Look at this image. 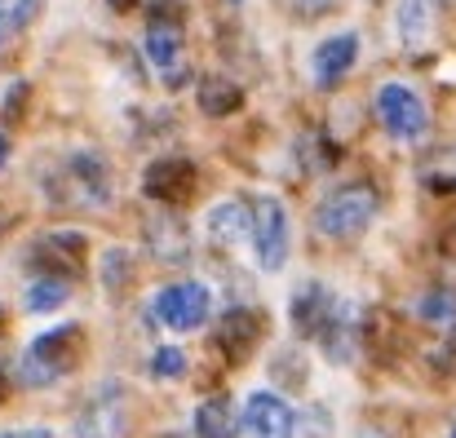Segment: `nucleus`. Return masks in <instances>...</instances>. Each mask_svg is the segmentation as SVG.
I'll return each instance as SVG.
<instances>
[{"label": "nucleus", "mask_w": 456, "mask_h": 438, "mask_svg": "<svg viewBox=\"0 0 456 438\" xmlns=\"http://www.w3.org/2000/svg\"><path fill=\"white\" fill-rule=\"evenodd\" d=\"M248 213H253L257 266L262 271H284V262H289V208L280 204V195H253Z\"/></svg>", "instance_id": "nucleus-6"}, {"label": "nucleus", "mask_w": 456, "mask_h": 438, "mask_svg": "<svg viewBox=\"0 0 456 438\" xmlns=\"http://www.w3.org/2000/svg\"><path fill=\"white\" fill-rule=\"evenodd\" d=\"M125 262H129L125 248H107V253H102V280H107V288H120V280H125Z\"/></svg>", "instance_id": "nucleus-23"}, {"label": "nucleus", "mask_w": 456, "mask_h": 438, "mask_svg": "<svg viewBox=\"0 0 456 438\" xmlns=\"http://www.w3.org/2000/svg\"><path fill=\"white\" fill-rule=\"evenodd\" d=\"M80 350H85V337H80L76 323L49 328V332H40V337L22 350V359H18V381H22L27 390H45V385L62 381V377L76 368Z\"/></svg>", "instance_id": "nucleus-1"}, {"label": "nucleus", "mask_w": 456, "mask_h": 438, "mask_svg": "<svg viewBox=\"0 0 456 438\" xmlns=\"http://www.w3.org/2000/svg\"><path fill=\"white\" fill-rule=\"evenodd\" d=\"M147 58H151L155 71H164V76L177 71V62H182V31H177V22H151V31H147Z\"/></svg>", "instance_id": "nucleus-16"}, {"label": "nucleus", "mask_w": 456, "mask_h": 438, "mask_svg": "<svg viewBox=\"0 0 456 438\" xmlns=\"http://www.w3.org/2000/svg\"><path fill=\"white\" fill-rule=\"evenodd\" d=\"M125 426H129V394H125L116 381H107V385L89 399V408L80 412L76 434L80 438H120Z\"/></svg>", "instance_id": "nucleus-8"}, {"label": "nucleus", "mask_w": 456, "mask_h": 438, "mask_svg": "<svg viewBox=\"0 0 456 438\" xmlns=\"http://www.w3.org/2000/svg\"><path fill=\"white\" fill-rule=\"evenodd\" d=\"M151 372L159 381H177V377H186V354L177 350V345H159L151 354Z\"/></svg>", "instance_id": "nucleus-22"}, {"label": "nucleus", "mask_w": 456, "mask_h": 438, "mask_svg": "<svg viewBox=\"0 0 456 438\" xmlns=\"http://www.w3.org/2000/svg\"><path fill=\"white\" fill-rule=\"evenodd\" d=\"M191 182H195V168L186 164V159H155L151 168H147V195L151 199H182L186 191H191Z\"/></svg>", "instance_id": "nucleus-12"}, {"label": "nucleus", "mask_w": 456, "mask_h": 438, "mask_svg": "<svg viewBox=\"0 0 456 438\" xmlns=\"http://www.w3.org/2000/svg\"><path fill=\"white\" fill-rule=\"evenodd\" d=\"M350 319V305L328 292L323 284H302L297 296H293V328L310 337V341H328V337H350L341 332V323Z\"/></svg>", "instance_id": "nucleus-4"}, {"label": "nucleus", "mask_w": 456, "mask_h": 438, "mask_svg": "<svg viewBox=\"0 0 456 438\" xmlns=\"http://www.w3.org/2000/svg\"><path fill=\"white\" fill-rule=\"evenodd\" d=\"M147 244L159 262H186V253H191V235L182 231L177 217H155L147 226Z\"/></svg>", "instance_id": "nucleus-15"}, {"label": "nucleus", "mask_w": 456, "mask_h": 438, "mask_svg": "<svg viewBox=\"0 0 456 438\" xmlns=\"http://www.w3.org/2000/svg\"><path fill=\"white\" fill-rule=\"evenodd\" d=\"M240 102H244L240 85H231V80H222V76H213V80L200 85V111H204V116H231Z\"/></svg>", "instance_id": "nucleus-17"}, {"label": "nucleus", "mask_w": 456, "mask_h": 438, "mask_svg": "<svg viewBox=\"0 0 456 438\" xmlns=\"http://www.w3.org/2000/svg\"><path fill=\"white\" fill-rule=\"evenodd\" d=\"M208 310H213V292L204 288L200 280H177L168 288L155 292L151 314L168 328V332H195L208 323Z\"/></svg>", "instance_id": "nucleus-5"}, {"label": "nucleus", "mask_w": 456, "mask_h": 438, "mask_svg": "<svg viewBox=\"0 0 456 438\" xmlns=\"http://www.w3.org/2000/svg\"><path fill=\"white\" fill-rule=\"evenodd\" d=\"M0 438H53L49 430H40V426H31V430H4Z\"/></svg>", "instance_id": "nucleus-24"}, {"label": "nucleus", "mask_w": 456, "mask_h": 438, "mask_svg": "<svg viewBox=\"0 0 456 438\" xmlns=\"http://www.w3.org/2000/svg\"><path fill=\"white\" fill-rule=\"evenodd\" d=\"M4 159H9V138L0 134V168H4Z\"/></svg>", "instance_id": "nucleus-25"}, {"label": "nucleus", "mask_w": 456, "mask_h": 438, "mask_svg": "<svg viewBox=\"0 0 456 438\" xmlns=\"http://www.w3.org/2000/svg\"><path fill=\"white\" fill-rule=\"evenodd\" d=\"M45 0H0V45L18 31H27L36 18H40Z\"/></svg>", "instance_id": "nucleus-18"}, {"label": "nucleus", "mask_w": 456, "mask_h": 438, "mask_svg": "<svg viewBox=\"0 0 456 438\" xmlns=\"http://www.w3.org/2000/svg\"><path fill=\"white\" fill-rule=\"evenodd\" d=\"M448 438H456V426H452V434H448Z\"/></svg>", "instance_id": "nucleus-27"}, {"label": "nucleus", "mask_w": 456, "mask_h": 438, "mask_svg": "<svg viewBox=\"0 0 456 438\" xmlns=\"http://www.w3.org/2000/svg\"><path fill=\"white\" fill-rule=\"evenodd\" d=\"M45 186H49L53 204H76V208H102L111 195L107 164H102V155H89V150L62 155L53 164V173L45 177Z\"/></svg>", "instance_id": "nucleus-2"}, {"label": "nucleus", "mask_w": 456, "mask_h": 438, "mask_svg": "<svg viewBox=\"0 0 456 438\" xmlns=\"http://www.w3.org/2000/svg\"><path fill=\"white\" fill-rule=\"evenodd\" d=\"M240 430V417H235V403L226 394H213L195 408V434L200 438H235Z\"/></svg>", "instance_id": "nucleus-14"}, {"label": "nucleus", "mask_w": 456, "mask_h": 438, "mask_svg": "<svg viewBox=\"0 0 456 438\" xmlns=\"http://www.w3.org/2000/svg\"><path fill=\"white\" fill-rule=\"evenodd\" d=\"M204 231H208V239H213V244H222V248H235L240 239H253V213H248L244 204L226 199V204L208 208V217H204Z\"/></svg>", "instance_id": "nucleus-11"}, {"label": "nucleus", "mask_w": 456, "mask_h": 438, "mask_svg": "<svg viewBox=\"0 0 456 438\" xmlns=\"http://www.w3.org/2000/svg\"><path fill=\"white\" fill-rule=\"evenodd\" d=\"M359 62V36L354 31H341V36H328L314 53H310V80L319 89H337Z\"/></svg>", "instance_id": "nucleus-9"}, {"label": "nucleus", "mask_w": 456, "mask_h": 438, "mask_svg": "<svg viewBox=\"0 0 456 438\" xmlns=\"http://www.w3.org/2000/svg\"><path fill=\"white\" fill-rule=\"evenodd\" d=\"M67 296H71V284H67V280H31L22 301H27L31 314H49V310H58Z\"/></svg>", "instance_id": "nucleus-19"}, {"label": "nucleus", "mask_w": 456, "mask_h": 438, "mask_svg": "<svg viewBox=\"0 0 456 438\" xmlns=\"http://www.w3.org/2000/svg\"><path fill=\"white\" fill-rule=\"evenodd\" d=\"M226 4H240V0H226Z\"/></svg>", "instance_id": "nucleus-28"}, {"label": "nucleus", "mask_w": 456, "mask_h": 438, "mask_svg": "<svg viewBox=\"0 0 456 438\" xmlns=\"http://www.w3.org/2000/svg\"><path fill=\"white\" fill-rule=\"evenodd\" d=\"M435 9H439V0H399L395 27H399L403 49H421V45H426V36H430V27H435Z\"/></svg>", "instance_id": "nucleus-13"}, {"label": "nucleus", "mask_w": 456, "mask_h": 438, "mask_svg": "<svg viewBox=\"0 0 456 438\" xmlns=\"http://www.w3.org/2000/svg\"><path fill=\"white\" fill-rule=\"evenodd\" d=\"M244 426H248L253 438H293L297 417H293V408H289L284 394L257 390V394H248V403H244Z\"/></svg>", "instance_id": "nucleus-10"}, {"label": "nucleus", "mask_w": 456, "mask_h": 438, "mask_svg": "<svg viewBox=\"0 0 456 438\" xmlns=\"http://www.w3.org/2000/svg\"><path fill=\"white\" fill-rule=\"evenodd\" d=\"M417 314L435 328H456V296L452 292H426L417 301Z\"/></svg>", "instance_id": "nucleus-21"}, {"label": "nucleus", "mask_w": 456, "mask_h": 438, "mask_svg": "<svg viewBox=\"0 0 456 438\" xmlns=\"http://www.w3.org/2000/svg\"><path fill=\"white\" fill-rule=\"evenodd\" d=\"M253 337H257V314H253V310H235V314L222 323V345L235 350V354H244V350L253 345Z\"/></svg>", "instance_id": "nucleus-20"}, {"label": "nucleus", "mask_w": 456, "mask_h": 438, "mask_svg": "<svg viewBox=\"0 0 456 438\" xmlns=\"http://www.w3.org/2000/svg\"><path fill=\"white\" fill-rule=\"evenodd\" d=\"M377 116H381V125H386V134L395 142H417L426 134V125H430L426 102L417 98V89H408L399 80H390V85L377 89Z\"/></svg>", "instance_id": "nucleus-7"}, {"label": "nucleus", "mask_w": 456, "mask_h": 438, "mask_svg": "<svg viewBox=\"0 0 456 438\" xmlns=\"http://www.w3.org/2000/svg\"><path fill=\"white\" fill-rule=\"evenodd\" d=\"M297 4H305V9H319V4H332V0H297Z\"/></svg>", "instance_id": "nucleus-26"}, {"label": "nucleus", "mask_w": 456, "mask_h": 438, "mask_svg": "<svg viewBox=\"0 0 456 438\" xmlns=\"http://www.w3.org/2000/svg\"><path fill=\"white\" fill-rule=\"evenodd\" d=\"M377 217V191L372 186H337L319 199L314 208V226L328 235V239H359Z\"/></svg>", "instance_id": "nucleus-3"}]
</instances>
